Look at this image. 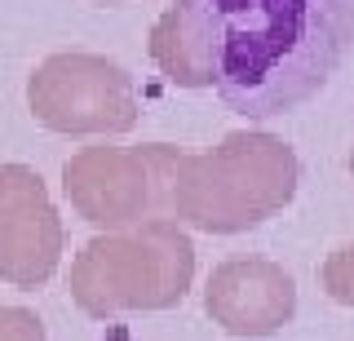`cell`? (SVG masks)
<instances>
[{
    "instance_id": "2",
    "label": "cell",
    "mask_w": 354,
    "mask_h": 341,
    "mask_svg": "<svg viewBox=\"0 0 354 341\" xmlns=\"http://www.w3.org/2000/svg\"><path fill=\"white\" fill-rule=\"evenodd\" d=\"M301 182V160L261 129L226 133L213 151H173L164 213L177 226L239 235L283 213Z\"/></svg>"
},
{
    "instance_id": "9",
    "label": "cell",
    "mask_w": 354,
    "mask_h": 341,
    "mask_svg": "<svg viewBox=\"0 0 354 341\" xmlns=\"http://www.w3.org/2000/svg\"><path fill=\"white\" fill-rule=\"evenodd\" d=\"M0 341H44V324L36 311L0 302Z\"/></svg>"
},
{
    "instance_id": "4",
    "label": "cell",
    "mask_w": 354,
    "mask_h": 341,
    "mask_svg": "<svg viewBox=\"0 0 354 341\" xmlns=\"http://www.w3.org/2000/svg\"><path fill=\"white\" fill-rule=\"evenodd\" d=\"M27 107L53 133H129L142 116L133 75L106 53H49L27 80Z\"/></svg>"
},
{
    "instance_id": "7",
    "label": "cell",
    "mask_w": 354,
    "mask_h": 341,
    "mask_svg": "<svg viewBox=\"0 0 354 341\" xmlns=\"http://www.w3.org/2000/svg\"><path fill=\"white\" fill-rule=\"evenodd\" d=\"M204 311L230 337H274L297 315V284L279 261L230 257L208 275Z\"/></svg>"
},
{
    "instance_id": "1",
    "label": "cell",
    "mask_w": 354,
    "mask_h": 341,
    "mask_svg": "<svg viewBox=\"0 0 354 341\" xmlns=\"http://www.w3.org/2000/svg\"><path fill=\"white\" fill-rule=\"evenodd\" d=\"M354 45V0H177L151 27V62L230 111H301Z\"/></svg>"
},
{
    "instance_id": "5",
    "label": "cell",
    "mask_w": 354,
    "mask_h": 341,
    "mask_svg": "<svg viewBox=\"0 0 354 341\" xmlns=\"http://www.w3.org/2000/svg\"><path fill=\"white\" fill-rule=\"evenodd\" d=\"M169 142L147 147H84L62 164V191L71 208L97 230H120L147 217H169Z\"/></svg>"
},
{
    "instance_id": "6",
    "label": "cell",
    "mask_w": 354,
    "mask_h": 341,
    "mask_svg": "<svg viewBox=\"0 0 354 341\" xmlns=\"http://www.w3.org/2000/svg\"><path fill=\"white\" fill-rule=\"evenodd\" d=\"M62 244L66 230L40 173L27 164H0V279L14 288L49 284Z\"/></svg>"
},
{
    "instance_id": "8",
    "label": "cell",
    "mask_w": 354,
    "mask_h": 341,
    "mask_svg": "<svg viewBox=\"0 0 354 341\" xmlns=\"http://www.w3.org/2000/svg\"><path fill=\"white\" fill-rule=\"evenodd\" d=\"M324 293L341 306H354V244L337 248L324 261Z\"/></svg>"
},
{
    "instance_id": "11",
    "label": "cell",
    "mask_w": 354,
    "mask_h": 341,
    "mask_svg": "<svg viewBox=\"0 0 354 341\" xmlns=\"http://www.w3.org/2000/svg\"><path fill=\"white\" fill-rule=\"evenodd\" d=\"M350 178H354V151H350Z\"/></svg>"
},
{
    "instance_id": "3",
    "label": "cell",
    "mask_w": 354,
    "mask_h": 341,
    "mask_svg": "<svg viewBox=\"0 0 354 341\" xmlns=\"http://www.w3.org/2000/svg\"><path fill=\"white\" fill-rule=\"evenodd\" d=\"M195 244L173 217L102 230L71 261V302L88 319L129 311H173L191 293Z\"/></svg>"
},
{
    "instance_id": "10",
    "label": "cell",
    "mask_w": 354,
    "mask_h": 341,
    "mask_svg": "<svg viewBox=\"0 0 354 341\" xmlns=\"http://www.w3.org/2000/svg\"><path fill=\"white\" fill-rule=\"evenodd\" d=\"M97 5H124V0H97Z\"/></svg>"
}]
</instances>
